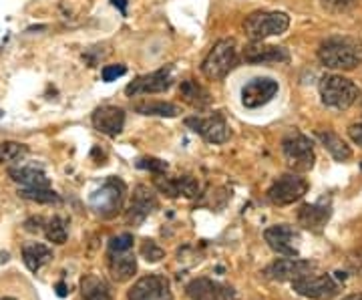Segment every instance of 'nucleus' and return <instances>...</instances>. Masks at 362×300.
Listing matches in <instances>:
<instances>
[{"mask_svg": "<svg viewBox=\"0 0 362 300\" xmlns=\"http://www.w3.org/2000/svg\"><path fill=\"white\" fill-rule=\"evenodd\" d=\"M45 236L52 244H65L69 238V219L63 216H54L45 226Z\"/></svg>", "mask_w": 362, "mask_h": 300, "instance_id": "nucleus-28", "label": "nucleus"}, {"mask_svg": "<svg viewBox=\"0 0 362 300\" xmlns=\"http://www.w3.org/2000/svg\"><path fill=\"white\" fill-rule=\"evenodd\" d=\"M246 63L252 65H266V63H288L290 53L284 47H274V45H262V41H254L244 49Z\"/></svg>", "mask_w": 362, "mask_h": 300, "instance_id": "nucleus-20", "label": "nucleus"}, {"mask_svg": "<svg viewBox=\"0 0 362 300\" xmlns=\"http://www.w3.org/2000/svg\"><path fill=\"white\" fill-rule=\"evenodd\" d=\"M157 210V197L153 190H149L147 186H137L133 190V197H131V206L127 210V224L129 226H141L145 219Z\"/></svg>", "mask_w": 362, "mask_h": 300, "instance_id": "nucleus-16", "label": "nucleus"}, {"mask_svg": "<svg viewBox=\"0 0 362 300\" xmlns=\"http://www.w3.org/2000/svg\"><path fill=\"white\" fill-rule=\"evenodd\" d=\"M308 191V182L298 173H284L280 175L268 190V200L274 206H290L302 200Z\"/></svg>", "mask_w": 362, "mask_h": 300, "instance_id": "nucleus-7", "label": "nucleus"}, {"mask_svg": "<svg viewBox=\"0 0 362 300\" xmlns=\"http://www.w3.org/2000/svg\"><path fill=\"white\" fill-rule=\"evenodd\" d=\"M348 136H350V139H352L356 145H361L362 147V121L352 123V125L348 127Z\"/></svg>", "mask_w": 362, "mask_h": 300, "instance_id": "nucleus-36", "label": "nucleus"}, {"mask_svg": "<svg viewBox=\"0 0 362 300\" xmlns=\"http://www.w3.org/2000/svg\"><path fill=\"white\" fill-rule=\"evenodd\" d=\"M282 151L288 165L294 171H308L314 167L316 156H314V145L310 137L302 133H290L282 141Z\"/></svg>", "mask_w": 362, "mask_h": 300, "instance_id": "nucleus-6", "label": "nucleus"}, {"mask_svg": "<svg viewBox=\"0 0 362 300\" xmlns=\"http://www.w3.org/2000/svg\"><path fill=\"white\" fill-rule=\"evenodd\" d=\"M332 216V206L330 202H316V204H304L298 212V224L304 228V230H310V232H320L328 219Z\"/></svg>", "mask_w": 362, "mask_h": 300, "instance_id": "nucleus-18", "label": "nucleus"}, {"mask_svg": "<svg viewBox=\"0 0 362 300\" xmlns=\"http://www.w3.org/2000/svg\"><path fill=\"white\" fill-rule=\"evenodd\" d=\"M141 256H143L147 262H159V260L165 256V252H163V248H159L153 240H145V242L141 244Z\"/></svg>", "mask_w": 362, "mask_h": 300, "instance_id": "nucleus-31", "label": "nucleus"}, {"mask_svg": "<svg viewBox=\"0 0 362 300\" xmlns=\"http://www.w3.org/2000/svg\"><path fill=\"white\" fill-rule=\"evenodd\" d=\"M109 272L115 282H127L137 272V258L131 250L109 252Z\"/></svg>", "mask_w": 362, "mask_h": 300, "instance_id": "nucleus-21", "label": "nucleus"}, {"mask_svg": "<svg viewBox=\"0 0 362 300\" xmlns=\"http://www.w3.org/2000/svg\"><path fill=\"white\" fill-rule=\"evenodd\" d=\"M81 300H111L109 284L97 274H85L81 280Z\"/></svg>", "mask_w": 362, "mask_h": 300, "instance_id": "nucleus-23", "label": "nucleus"}, {"mask_svg": "<svg viewBox=\"0 0 362 300\" xmlns=\"http://www.w3.org/2000/svg\"><path fill=\"white\" fill-rule=\"evenodd\" d=\"M135 111L147 117H178L180 115V107L167 101H143L135 105Z\"/></svg>", "mask_w": 362, "mask_h": 300, "instance_id": "nucleus-27", "label": "nucleus"}, {"mask_svg": "<svg viewBox=\"0 0 362 300\" xmlns=\"http://www.w3.org/2000/svg\"><path fill=\"white\" fill-rule=\"evenodd\" d=\"M278 93V81L270 77H256L244 85L242 89V103L248 109H259L268 105Z\"/></svg>", "mask_w": 362, "mask_h": 300, "instance_id": "nucleus-12", "label": "nucleus"}, {"mask_svg": "<svg viewBox=\"0 0 362 300\" xmlns=\"http://www.w3.org/2000/svg\"><path fill=\"white\" fill-rule=\"evenodd\" d=\"M127 73V67L125 65H107L103 69V81L105 83H111V81H117L119 77H123Z\"/></svg>", "mask_w": 362, "mask_h": 300, "instance_id": "nucleus-35", "label": "nucleus"}, {"mask_svg": "<svg viewBox=\"0 0 362 300\" xmlns=\"http://www.w3.org/2000/svg\"><path fill=\"white\" fill-rule=\"evenodd\" d=\"M129 300H173L171 294V284L165 276L161 274H149L139 278L131 286Z\"/></svg>", "mask_w": 362, "mask_h": 300, "instance_id": "nucleus-10", "label": "nucleus"}, {"mask_svg": "<svg viewBox=\"0 0 362 300\" xmlns=\"http://www.w3.org/2000/svg\"><path fill=\"white\" fill-rule=\"evenodd\" d=\"M43 218H30L25 222V228L28 232H41L43 230Z\"/></svg>", "mask_w": 362, "mask_h": 300, "instance_id": "nucleus-37", "label": "nucleus"}, {"mask_svg": "<svg viewBox=\"0 0 362 300\" xmlns=\"http://www.w3.org/2000/svg\"><path fill=\"white\" fill-rule=\"evenodd\" d=\"M173 83V69L171 67H163L159 71L147 73L137 77L135 81L127 85L125 93L129 97H137V95H151V93H163L171 87Z\"/></svg>", "mask_w": 362, "mask_h": 300, "instance_id": "nucleus-13", "label": "nucleus"}, {"mask_svg": "<svg viewBox=\"0 0 362 300\" xmlns=\"http://www.w3.org/2000/svg\"><path fill=\"white\" fill-rule=\"evenodd\" d=\"M8 175L21 184L23 188H49L51 182L49 178L45 175L43 169L39 167H30V165H21V167H10L8 169Z\"/></svg>", "mask_w": 362, "mask_h": 300, "instance_id": "nucleus-22", "label": "nucleus"}, {"mask_svg": "<svg viewBox=\"0 0 362 300\" xmlns=\"http://www.w3.org/2000/svg\"><path fill=\"white\" fill-rule=\"evenodd\" d=\"M318 91L322 97V103L328 109L344 111L359 99V87L350 79L340 75H324L318 83Z\"/></svg>", "mask_w": 362, "mask_h": 300, "instance_id": "nucleus-2", "label": "nucleus"}, {"mask_svg": "<svg viewBox=\"0 0 362 300\" xmlns=\"http://www.w3.org/2000/svg\"><path fill=\"white\" fill-rule=\"evenodd\" d=\"M0 300H14V299H0Z\"/></svg>", "mask_w": 362, "mask_h": 300, "instance_id": "nucleus-42", "label": "nucleus"}, {"mask_svg": "<svg viewBox=\"0 0 362 300\" xmlns=\"http://www.w3.org/2000/svg\"><path fill=\"white\" fill-rule=\"evenodd\" d=\"M185 294L191 300H235V290L211 278H195L185 286Z\"/></svg>", "mask_w": 362, "mask_h": 300, "instance_id": "nucleus-15", "label": "nucleus"}, {"mask_svg": "<svg viewBox=\"0 0 362 300\" xmlns=\"http://www.w3.org/2000/svg\"><path fill=\"white\" fill-rule=\"evenodd\" d=\"M23 260L30 272H39L45 264H49L52 260V250L49 246L39 244V242L26 244L23 248Z\"/></svg>", "mask_w": 362, "mask_h": 300, "instance_id": "nucleus-24", "label": "nucleus"}, {"mask_svg": "<svg viewBox=\"0 0 362 300\" xmlns=\"http://www.w3.org/2000/svg\"><path fill=\"white\" fill-rule=\"evenodd\" d=\"M316 268V264L310 260H300V258H278L274 260L266 270L264 276L276 282H286V280H296L300 276H306Z\"/></svg>", "mask_w": 362, "mask_h": 300, "instance_id": "nucleus-14", "label": "nucleus"}, {"mask_svg": "<svg viewBox=\"0 0 362 300\" xmlns=\"http://www.w3.org/2000/svg\"><path fill=\"white\" fill-rule=\"evenodd\" d=\"M8 252H0V264H4V262H8Z\"/></svg>", "mask_w": 362, "mask_h": 300, "instance_id": "nucleus-41", "label": "nucleus"}, {"mask_svg": "<svg viewBox=\"0 0 362 300\" xmlns=\"http://www.w3.org/2000/svg\"><path fill=\"white\" fill-rule=\"evenodd\" d=\"M137 167L149 169V171H153L156 175H161V173L167 171V164H165L163 160H157V158H143V160L137 162Z\"/></svg>", "mask_w": 362, "mask_h": 300, "instance_id": "nucleus-33", "label": "nucleus"}, {"mask_svg": "<svg viewBox=\"0 0 362 300\" xmlns=\"http://www.w3.org/2000/svg\"><path fill=\"white\" fill-rule=\"evenodd\" d=\"M127 186L119 178H109L97 191L91 193V210L105 219L115 218L123 210Z\"/></svg>", "mask_w": 362, "mask_h": 300, "instance_id": "nucleus-5", "label": "nucleus"}, {"mask_svg": "<svg viewBox=\"0 0 362 300\" xmlns=\"http://www.w3.org/2000/svg\"><path fill=\"white\" fill-rule=\"evenodd\" d=\"M56 294H58V297H67V284H65V282H58V284H56Z\"/></svg>", "mask_w": 362, "mask_h": 300, "instance_id": "nucleus-39", "label": "nucleus"}, {"mask_svg": "<svg viewBox=\"0 0 362 300\" xmlns=\"http://www.w3.org/2000/svg\"><path fill=\"white\" fill-rule=\"evenodd\" d=\"M292 288L296 294L310 300L332 299L338 292L337 280L330 274H306L292 280Z\"/></svg>", "mask_w": 362, "mask_h": 300, "instance_id": "nucleus-8", "label": "nucleus"}, {"mask_svg": "<svg viewBox=\"0 0 362 300\" xmlns=\"http://www.w3.org/2000/svg\"><path fill=\"white\" fill-rule=\"evenodd\" d=\"M25 153L26 147L23 143H14V141H4V143H0V164L14 162V160L23 158Z\"/></svg>", "mask_w": 362, "mask_h": 300, "instance_id": "nucleus-30", "label": "nucleus"}, {"mask_svg": "<svg viewBox=\"0 0 362 300\" xmlns=\"http://www.w3.org/2000/svg\"><path fill=\"white\" fill-rule=\"evenodd\" d=\"M93 127L109 137H117L125 127V111L115 105H103L93 113Z\"/></svg>", "mask_w": 362, "mask_h": 300, "instance_id": "nucleus-17", "label": "nucleus"}, {"mask_svg": "<svg viewBox=\"0 0 362 300\" xmlns=\"http://www.w3.org/2000/svg\"><path fill=\"white\" fill-rule=\"evenodd\" d=\"M19 195L30 202H39V204H58L61 202L58 193L52 191L51 188H23L19 191Z\"/></svg>", "mask_w": 362, "mask_h": 300, "instance_id": "nucleus-29", "label": "nucleus"}, {"mask_svg": "<svg viewBox=\"0 0 362 300\" xmlns=\"http://www.w3.org/2000/svg\"><path fill=\"white\" fill-rule=\"evenodd\" d=\"M111 4L117 6V8L121 10L123 17H127V0H111Z\"/></svg>", "mask_w": 362, "mask_h": 300, "instance_id": "nucleus-38", "label": "nucleus"}, {"mask_svg": "<svg viewBox=\"0 0 362 300\" xmlns=\"http://www.w3.org/2000/svg\"><path fill=\"white\" fill-rule=\"evenodd\" d=\"M342 300H362V292H356V294H348V297H344Z\"/></svg>", "mask_w": 362, "mask_h": 300, "instance_id": "nucleus-40", "label": "nucleus"}, {"mask_svg": "<svg viewBox=\"0 0 362 300\" xmlns=\"http://www.w3.org/2000/svg\"><path fill=\"white\" fill-rule=\"evenodd\" d=\"M131 248H133V236L131 234L115 236L109 242V252H125V250H131Z\"/></svg>", "mask_w": 362, "mask_h": 300, "instance_id": "nucleus-34", "label": "nucleus"}, {"mask_svg": "<svg viewBox=\"0 0 362 300\" xmlns=\"http://www.w3.org/2000/svg\"><path fill=\"white\" fill-rule=\"evenodd\" d=\"M290 27V17L286 12H270V10H258L246 17L244 30L252 41H266L270 36H280Z\"/></svg>", "mask_w": 362, "mask_h": 300, "instance_id": "nucleus-4", "label": "nucleus"}, {"mask_svg": "<svg viewBox=\"0 0 362 300\" xmlns=\"http://www.w3.org/2000/svg\"><path fill=\"white\" fill-rule=\"evenodd\" d=\"M264 240L276 254H280L284 258H298V254H300V250H298L300 236L288 224H276V226L268 228L264 232Z\"/></svg>", "mask_w": 362, "mask_h": 300, "instance_id": "nucleus-11", "label": "nucleus"}, {"mask_svg": "<svg viewBox=\"0 0 362 300\" xmlns=\"http://www.w3.org/2000/svg\"><path fill=\"white\" fill-rule=\"evenodd\" d=\"M180 95L183 97L185 103H189L193 107H206L207 103H209V95H207L206 89L202 85H198L195 81H191V79L181 81Z\"/></svg>", "mask_w": 362, "mask_h": 300, "instance_id": "nucleus-26", "label": "nucleus"}, {"mask_svg": "<svg viewBox=\"0 0 362 300\" xmlns=\"http://www.w3.org/2000/svg\"><path fill=\"white\" fill-rule=\"evenodd\" d=\"M157 190L169 197H195L200 193V184L191 175H181V178H165L163 173L156 178Z\"/></svg>", "mask_w": 362, "mask_h": 300, "instance_id": "nucleus-19", "label": "nucleus"}, {"mask_svg": "<svg viewBox=\"0 0 362 300\" xmlns=\"http://www.w3.org/2000/svg\"><path fill=\"white\" fill-rule=\"evenodd\" d=\"M237 63V45L233 39H222L213 45L202 65V73L209 81H222Z\"/></svg>", "mask_w": 362, "mask_h": 300, "instance_id": "nucleus-3", "label": "nucleus"}, {"mask_svg": "<svg viewBox=\"0 0 362 300\" xmlns=\"http://www.w3.org/2000/svg\"><path fill=\"white\" fill-rule=\"evenodd\" d=\"M316 137L320 139V143L324 145V149H326L337 162H346V160L352 158L350 145H346V141L340 136H337V133H332V131H318Z\"/></svg>", "mask_w": 362, "mask_h": 300, "instance_id": "nucleus-25", "label": "nucleus"}, {"mask_svg": "<svg viewBox=\"0 0 362 300\" xmlns=\"http://www.w3.org/2000/svg\"><path fill=\"white\" fill-rule=\"evenodd\" d=\"M318 58L326 69L350 71L362 65V43L352 36H330L320 43Z\"/></svg>", "mask_w": 362, "mask_h": 300, "instance_id": "nucleus-1", "label": "nucleus"}, {"mask_svg": "<svg viewBox=\"0 0 362 300\" xmlns=\"http://www.w3.org/2000/svg\"><path fill=\"white\" fill-rule=\"evenodd\" d=\"M320 4L330 12H346L359 4V0H320Z\"/></svg>", "mask_w": 362, "mask_h": 300, "instance_id": "nucleus-32", "label": "nucleus"}, {"mask_svg": "<svg viewBox=\"0 0 362 300\" xmlns=\"http://www.w3.org/2000/svg\"><path fill=\"white\" fill-rule=\"evenodd\" d=\"M185 125L207 143L220 145V143H226L230 139V125L226 123L224 115H220V113H215L211 117H198V115L187 117Z\"/></svg>", "mask_w": 362, "mask_h": 300, "instance_id": "nucleus-9", "label": "nucleus"}]
</instances>
